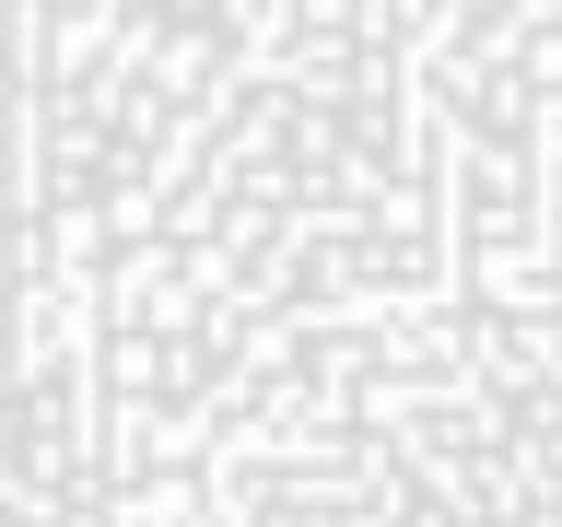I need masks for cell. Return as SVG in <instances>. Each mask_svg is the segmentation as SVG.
I'll use <instances>...</instances> for the list:
<instances>
[{
    "label": "cell",
    "mask_w": 562,
    "mask_h": 527,
    "mask_svg": "<svg viewBox=\"0 0 562 527\" xmlns=\"http://www.w3.org/2000/svg\"><path fill=\"white\" fill-rule=\"evenodd\" d=\"M0 527H562V12H0Z\"/></svg>",
    "instance_id": "6da1fadb"
}]
</instances>
